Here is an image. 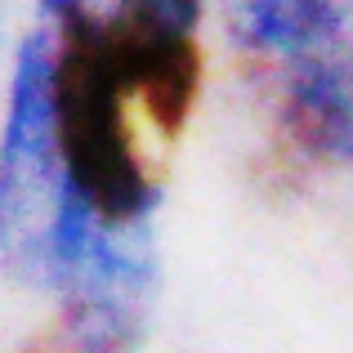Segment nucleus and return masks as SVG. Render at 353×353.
<instances>
[{"instance_id":"nucleus-3","label":"nucleus","mask_w":353,"mask_h":353,"mask_svg":"<svg viewBox=\"0 0 353 353\" xmlns=\"http://www.w3.org/2000/svg\"><path fill=\"white\" fill-rule=\"evenodd\" d=\"M63 188L54 134V36L50 27H36L18 41L0 121V268L36 295L45 286Z\"/></svg>"},{"instance_id":"nucleus-1","label":"nucleus","mask_w":353,"mask_h":353,"mask_svg":"<svg viewBox=\"0 0 353 353\" xmlns=\"http://www.w3.org/2000/svg\"><path fill=\"white\" fill-rule=\"evenodd\" d=\"M241 81L300 165L353 183V0H215Z\"/></svg>"},{"instance_id":"nucleus-2","label":"nucleus","mask_w":353,"mask_h":353,"mask_svg":"<svg viewBox=\"0 0 353 353\" xmlns=\"http://www.w3.org/2000/svg\"><path fill=\"white\" fill-rule=\"evenodd\" d=\"M54 134L63 179L94 219L112 228L157 224L161 179L134 125V99L108 41L54 36Z\"/></svg>"},{"instance_id":"nucleus-5","label":"nucleus","mask_w":353,"mask_h":353,"mask_svg":"<svg viewBox=\"0 0 353 353\" xmlns=\"http://www.w3.org/2000/svg\"><path fill=\"white\" fill-rule=\"evenodd\" d=\"M41 27L63 41H108L121 32L130 0H36Z\"/></svg>"},{"instance_id":"nucleus-4","label":"nucleus","mask_w":353,"mask_h":353,"mask_svg":"<svg viewBox=\"0 0 353 353\" xmlns=\"http://www.w3.org/2000/svg\"><path fill=\"white\" fill-rule=\"evenodd\" d=\"M201 18L206 0H130L125 23L112 36V59L130 99L165 139L183 134L201 94Z\"/></svg>"}]
</instances>
